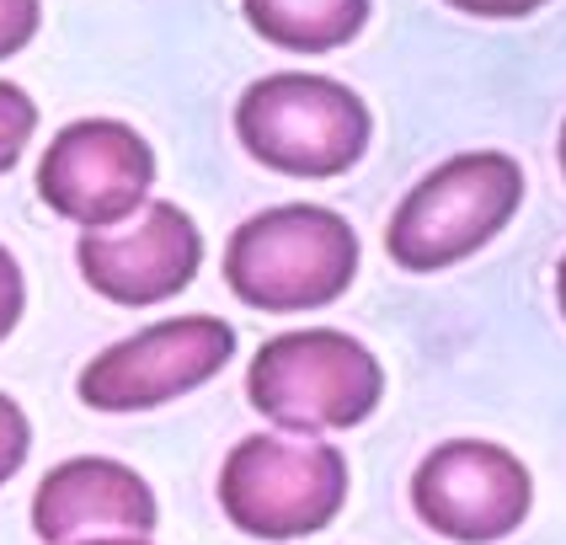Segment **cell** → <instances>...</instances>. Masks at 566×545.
Here are the masks:
<instances>
[{"mask_svg":"<svg viewBox=\"0 0 566 545\" xmlns=\"http://www.w3.org/2000/svg\"><path fill=\"white\" fill-rule=\"evenodd\" d=\"M358 279V230L326 203H273L224 241V284L268 316L321 311Z\"/></svg>","mask_w":566,"mask_h":545,"instance_id":"1","label":"cell"},{"mask_svg":"<svg viewBox=\"0 0 566 545\" xmlns=\"http://www.w3.org/2000/svg\"><path fill=\"white\" fill-rule=\"evenodd\" d=\"M379 396H385L379 358L337 326L279 332L252 353V369H247V401L256 407V417L300 439L369 422Z\"/></svg>","mask_w":566,"mask_h":545,"instance_id":"2","label":"cell"},{"mask_svg":"<svg viewBox=\"0 0 566 545\" xmlns=\"http://www.w3.org/2000/svg\"><path fill=\"white\" fill-rule=\"evenodd\" d=\"M235 139L256 166L321 182V177H343L364 160L375 139V113L353 86L332 75L283 70L241 92Z\"/></svg>","mask_w":566,"mask_h":545,"instance_id":"3","label":"cell"},{"mask_svg":"<svg viewBox=\"0 0 566 545\" xmlns=\"http://www.w3.org/2000/svg\"><path fill=\"white\" fill-rule=\"evenodd\" d=\"M524 203V166L503 150H465L439 160L396 203L385 252L407 273H443L503 235Z\"/></svg>","mask_w":566,"mask_h":545,"instance_id":"4","label":"cell"},{"mask_svg":"<svg viewBox=\"0 0 566 545\" xmlns=\"http://www.w3.org/2000/svg\"><path fill=\"white\" fill-rule=\"evenodd\" d=\"M347 503L343 449L300 433H252L224 454L220 509L252 541L283 545L321 535Z\"/></svg>","mask_w":566,"mask_h":545,"instance_id":"5","label":"cell"},{"mask_svg":"<svg viewBox=\"0 0 566 545\" xmlns=\"http://www.w3.org/2000/svg\"><path fill=\"white\" fill-rule=\"evenodd\" d=\"M235 358V326L220 316H171L139 326L81 369L75 396L92 412H156L209 385Z\"/></svg>","mask_w":566,"mask_h":545,"instance_id":"6","label":"cell"},{"mask_svg":"<svg viewBox=\"0 0 566 545\" xmlns=\"http://www.w3.org/2000/svg\"><path fill=\"white\" fill-rule=\"evenodd\" d=\"M411 509L439 541L497 545L535 509V476L492 439H449L417 460Z\"/></svg>","mask_w":566,"mask_h":545,"instance_id":"7","label":"cell"},{"mask_svg":"<svg viewBox=\"0 0 566 545\" xmlns=\"http://www.w3.org/2000/svg\"><path fill=\"white\" fill-rule=\"evenodd\" d=\"M156 150L124 118H75L38 160V198L81 230H107L150 203Z\"/></svg>","mask_w":566,"mask_h":545,"instance_id":"8","label":"cell"},{"mask_svg":"<svg viewBox=\"0 0 566 545\" xmlns=\"http://www.w3.org/2000/svg\"><path fill=\"white\" fill-rule=\"evenodd\" d=\"M75 268L113 305H160L198 279L203 235L182 203L150 198L107 230H81Z\"/></svg>","mask_w":566,"mask_h":545,"instance_id":"9","label":"cell"},{"mask_svg":"<svg viewBox=\"0 0 566 545\" xmlns=\"http://www.w3.org/2000/svg\"><path fill=\"white\" fill-rule=\"evenodd\" d=\"M160 524L156 486L124 460L75 454L60 460L32 492V530L43 545H86L150 535Z\"/></svg>","mask_w":566,"mask_h":545,"instance_id":"10","label":"cell"},{"mask_svg":"<svg viewBox=\"0 0 566 545\" xmlns=\"http://www.w3.org/2000/svg\"><path fill=\"white\" fill-rule=\"evenodd\" d=\"M256 38L294 54H332L369 28L375 0H241Z\"/></svg>","mask_w":566,"mask_h":545,"instance_id":"11","label":"cell"},{"mask_svg":"<svg viewBox=\"0 0 566 545\" xmlns=\"http://www.w3.org/2000/svg\"><path fill=\"white\" fill-rule=\"evenodd\" d=\"M32 128H38V102L17 81H0V177L22 160Z\"/></svg>","mask_w":566,"mask_h":545,"instance_id":"12","label":"cell"},{"mask_svg":"<svg viewBox=\"0 0 566 545\" xmlns=\"http://www.w3.org/2000/svg\"><path fill=\"white\" fill-rule=\"evenodd\" d=\"M28 449H32V422L28 412L0 390V486L17 476L22 465H28Z\"/></svg>","mask_w":566,"mask_h":545,"instance_id":"13","label":"cell"},{"mask_svg":"<svg viewBox=\"0 0 566 545\" xmlns=\"http://www.w3.org/2000/svg\"><path fill=\"white\" fill-rule=\"evenodd\" d=\"M43 22V0H0V60L22 54Z\"/></svg>","mask_w":566,"mask_h":545,"instance_id":"14","label":"cell"},{"mask_svg":"<svg viewBox=\"0 0 566 545\" xmlns=\"http://www.w3.org/2000/svg\"><path fill=\"white\" fill-rule=\"evenodd\" d=\"M28 311V279H22V268H17V256L0 247V343L17 332V321Z\"/></svg>","mask_w":566,"mask_h":545,"instance_id":"15","label":"cell"},{"mask_svg":"<svg viewBox=\"0 0 566 545\" xmlns=\"http://www.w3.org/2000/svg\"><path fill=\"white\" fill-rule=\"evenodd\" d=\"M443 6H454L465 17H486V22H518V17H535L551 0H443Z\"/></svg>","mask_w":566,"mask_h":545,"instance_id":"16","label":"cell"},{"mask_svg":"<svg viewBox=\"0 0 566 545\" xmlns=\"http://www.w3.org/2000/svg\"><path fill=\"white\" fill-rule=\"evenodd\" d=\"M556 305H562V316H566V256L556 262Z\"/></svg>","mask_w":566,"mask_h":545,"instance_id":"17","label":"cell"},{"mask_svg":"<svg viewBox=\"0 0 566 545\" xmlns=\"http://www.w3.org/2000/svg\"><path fill=\"white\" fill-rule=\"evenodd\" d=\"M86 545H150V535H124V541H86Z\"/></svg>","mask_w":566,"mask_h":545,"instance_id":"18","label":"cell"},{"mask_svg":"<svg viewBox=\"0 0 566 545\" xmlns=\"http://www.w3.org/2000/svg\"><path fill=\"white\" fill-rule=\"evenodd\" d=\"M556 156H562V177H566V124H562V145H556Z\"/></svg>","mask_w":566,"mask_h":545,"instance_id":"19","label":"cell"}]
</instances>
